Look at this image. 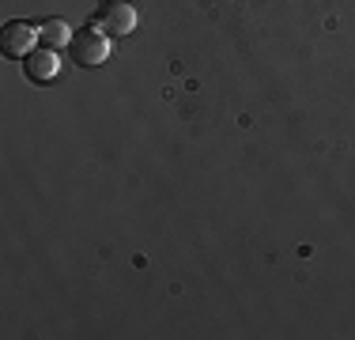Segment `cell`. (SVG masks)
Listing matches in <instances>:
<instances>
[{"instance_id":"obj_1","label":"cell","mask_w":355,"mask_h":340,"mask_svg":"<svg viewBox=\"0 0 355 340\" xmlns=\"http://www.w3.org/2000/svg\"><path fill=\"white\" fill-rule=\"evenodd\" d=\"M95 27L114 34V38H125V34L137 31V8L129 0H103L95 12Z\"/></svg>"},{"instance_id":"obj_2","label":"cell","mask_w":355,"mask_h":340,"mask_svg":"<svg viewBox=\"0 0 355 340\" xmlns=\"http://www.w3.org/2000/svg\"><path fill=\"white\" fill-rule=\"evenodd\" d=\"M69 49H72V57H76L80 65L95 68V65H103L106 57H110V34L98 31V27H83V31L72 34Z\"/></svg>"},{"instance_id":"obj_3","label":"cell","mask_w":355,"mask_h":340,"mask_svg":"<svg viewBox=\"0 0 355 340\" xmlns=\"http://www.w3.org/2000/svg\"><path fill=\"white\" fill-rule=\"evenodd\" d=\"M35 42H38V27H35V23H27V19H12V23L0 27V53H4V57L23 61V57L35 49Z\"/></svg>"},{"instance_id":"obj_4","label":"cell","mask_w":355,"mask_h":340,"mask_svg":"<svg viewBox=\"0 0 355 340\" xmlns=\"http://www.w3.org/2000/svg\"><path fill=\"white\" fill-rule=\"evenodd\" d=\"M23 72H27L31 83H53L57 72H61V61H57V49L42 46V49H31L23 57Z\"/></svg>"},{"instance_id":"obj_5","label":"cell","mask_w":355,"mask_h":340,"mask_svg":"<svg viewBox=\"0 0 355 340\" xmlns=\"http://www.w3.org/2000/svg\"><path fill=\"white\" fill-rule=\"evenodd\" d=\"M35 27H38V42H42V46H49V49H61V46H69V42H72V27H69V23H64V19H57V15H46V19H42V23H35Z\"/></svg>"}]
</instances>
